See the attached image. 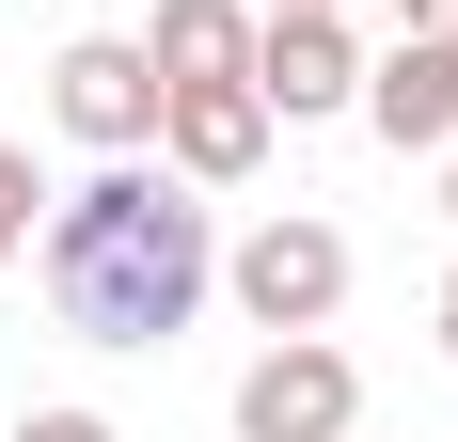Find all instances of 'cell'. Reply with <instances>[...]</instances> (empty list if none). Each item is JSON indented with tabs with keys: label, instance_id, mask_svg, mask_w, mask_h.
<instances>
[{
	"label": "cell",
	"instance_id": "cell-9",
	"mask_svg": "<svg viewBox=\"0 0 458 442\" xmlns=\"http://www.w3.org/2000/svg\"><path fill=\"white\" fill-rule=\"evenodd\" d=\"M32 206H47V174H32V142H0V268L32 253Z\"/></svg>",
	"mask_w": 458,
	"mask_h": 442
},
{
	"label": "cell",
	"instance_id": "cell-1",
	"mask_svg": "<svg viewBox=\"0 0 458 442\" xmlns=\"http://www.w3.org/2000/svg\"><path fill=\"white\" fill-rule=\"evenodd\" d=\"M32 285L80 348H174L206 285H222V237H206V190L174 158H95L80 190H47L32 221Z\"/></svg>",
	"mask_w": 458,
	"mask_h": 442
},
{
	"label": "cell",
	"instance_id": "cell-10",
	"mask_svg": "<svg viewBox=\"0 0 458 442\" xmlns=\"http://www.w3.org/2000/svg\"><path fill=\"white\" fill-rule=\"evenodd\" d=\"M16 442H127L111 411H80V395H47V411H16Z\"/></svg>",
	"mask_w": 458,
	"mask_h": 442
},
{
	"label": "cell",
	"instance_id": "cell-5",
	"mask_svg": "<svg viewBox=\"0 0 458 442\" xmlns=\"http://www.w3.org/2000/svg\"><path fill=\"white\" fill-rule=\"evenodd\" d=\"M253 95H269V127L364 111V32L348 16H253Z\"/></svg>",
	"mask_w": 458,
	"mask_h": 442
},
{
	"label": "cell",
	"instance_id": "cell-2",
	"mask_svg": "<svg viewBox=\"0 0 458 442\" xmlns=\"http://www.w3.org/2000/svg\"><path fill=\"white\" fill-rule=\"evenodd\" d=\"M222 285H237L253 332H332V316H348V237H332L317 206H269V221L222 253Z\"/></svg>",
	"mask_w": 458,
	"mask_h": 442
},
{
	"label": "cell",
	"instance_id": "cell-7",
	"mask_svg": "<svg viewBox=\"0 0 458 442\" xmlns=\"http://www.w3.org/2000/svg\"><path fill=\"white\" fill-rule=\"evenodd\" d=\"M364 127L395 142V158H443V142H458V47H443V32L364 47Z\"/></svg>",
	"mask_w": 458,
	"mask_h": 442
},
{
	"label": "cell",
	"instance_id": "cell-3",
	"mask_svg": "<svg viewBox=\"0 0 458 442\" xmlns=\"http://www.w3.org/2000/svg\"><path fill=\"white\" fill-rule=\"evenodd\" d=\"M47 127L80 142V158H158V64L142 32H80L47 64Z\"/></svg>",
	"mask_w": 458,
	"mask_h": 442
},
{
	"label": "cell",
	"instance_id": "cell-13",
	"mask_svg": "<svg viewBox=\"0 0 458 442\" xmlns=\"http://www.w3.org/2000/svg\"><path fill=\"white\" fill-rule=\"evenodd\" d=\"M443 363H458V268H443Z\"/></svg>",
	"mask_w": 458,
	"mask_h": 442
},
{
	"label": "cell",
	"instance_id": "cell-12",
	"mask_svg": "<svg viewBox=\"0 0 458 442\" xmlns=\"http://www.w3.org/2000/svg\"><path fill=\"white\" fill-rule=\"evenodd\" d=\"M253 16H348V0H253Z\"/></svg>",
	"mask_w": 458,
	"mask_h": 442
},
{
	"label": "cell",
	"instance_id": "cell-14",
	"mask_svg": "<svg viewBox=\"0 0 458 442\" xmlns=\"http://www.w3.org/2000/svg\"><path fill=\"white\" fill-rule=\"evenodd\" d=\"M443 206H458V142H443Z\"/></svg>",
	"mask_w": 458,
	"mask_h": 442
},
{
	"label": "cell",
	"instance_id": "cell-8",
	"mask_svg": "<svg viewBox=\"0 0 458 442\" xmlns=\"http://www.w3.org/2000/svg\"><path fill=\"white\" fill-rule=\"evenodd\" d=\"M142 64L158 80H253V0H158L142 16Z\"/></svg>",
	"mask_w": 458,
	"mask_h": 442
},
{
	"label": "cell",
	"instance_id": "cell-11",
	"mask_svg": "<svg viewBox=\"0 0 458 442\" xmlns=\"http://www.w3.org/2000/svg\"><path fill=\"white\" fill-rule=\"evenodd\" d=\"M395 32H458V0H395Z\"/></svg>",
	"mask_w": 458,
	"mask_h": 442
},
{
	"label": "cell",
	"instance_id": "cell-4",
	"mask_svg": "<svg viewBox=\"0 0 458 442\" xmlns=\"http://www.w3.org/2000/svg\"><path fill=\"white\" fill-rule=\"evenodd\" d=\"M348 427H364V363L332 332H269L237 379V442H348Z\"/></svg>",
	"mask_w": 458,
	"mask_h": 442
},
{
	"label": "cell",
	"instance_id": "cell-15",
	"mask_svg": "<svg viewBox=\"0 0 458 442\" xmlns=\"http://www.w3.org/2000/svg\"><path fill=\"white\" fill-rule=\"evenodd\" d=\"M443 47H458V32H443Z\"/></svg>",
	"mask_w": 458,
	"mask_h": 442
},
{
	"label": "cell",
	"instance_id": "cell-6",
	"mask_svg": "<svg viewBox=\"0 0 458 442\" xmlns=\"http://www.w3.org/2000/svg\"><path fill=\"white\" fill-rule=\"evenodd\" d=\"M158 158H174L190 190H237L269 158V95L253 80H158Z\"/></svg>",
	"mask_w": 458,
	"mask_h": 442
}]
</instances>
